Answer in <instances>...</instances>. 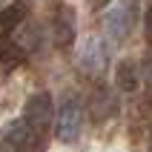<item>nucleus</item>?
Wrapping results in <instances>:
<instances>
[{
	"label": "nucleus",
	"instance_id": "10",
	"mask_svg": "<svg viewBox=\"0 0 152 152\" xmlns=\"http://www.w3.org/2000/svg\"><path fill=\"white\" fill-rule=\"evenodd\" d=\"M20 60H23V52H20L17 43L0 40V69H15Z\"/></svg>",
	"mask_w": 152,
	"mask_h": 152
},
{
	"label": "nucleus",
	"instance_id": "9",
	"mask_svg": "<svg viewBox=\"0 0 152 152\" xmlns=\"http://www.w3.org/2000/svg\"><path fill=\"white\" fill-rule=\"evenodd\" d=\"M138 83H141V72H138L135 60H121L118 66H115V86H118L121 92H138Z\"/></svg>",
	"mask_w": 152,
	"mask_h": 152
},
{
	"label": "nucleus",
	"instance_id": "5",
	"mask_svg": "<svg viewBox=\"0 0 152 152\" xmlns=\"http://www.w3.org/2000/svg\"><path fill=\"white\" fill-rule=\"evenodd\" d=\"M77 66L83 69V75L89 77H101L106 69H109V49L101 37H89L83 43V49L77 55Z\"/></svg>",
	"mask_w": 152,
	"mask_h": 152
},
{
	"label": "nucleus",
	"instance_id": "13",
	"mask_svg": "<svg viewBox=\"0 0 152 152\" xmlns=\"http://www.w3.org/2000/svg\"><path fill=\"white\" fill-rule=\"evenodd\" d=\"M109 0H89V9H103Z\"/></svg>",
	"mask_w": 152,
	"mask_h": 152
},
{
	"label": "nucleus",
	"instance_id": "3",
	"mask_svg": "<svg viewBox=\"0 0 152 152\" xmlns=\"http://www.w3.org/2000/svg\"><path fill=\"white\" fill-rule=\"evenodd\" d=\"M75 23L77 15L69 3H58L52 9V43L58 49H69L75 43Z\"/></svg>",
	"mask_w": 152,
	"mask_h": 152
},
{
	"label": "nucleus",
	"instance_id": "6",
	"mask_svg": "<svg viewBox=\"0 0 152 152\" xmlns=\"http://www.w3.org/2000/svg\"><path fill=\"white\" fill-rule=\"evenodd\" d=\"M3 138H6V144L15 146L17 152H37L40 149V141H43V135L37 129H32L23 118L12 121L6 126V132H3Z\"/></svg>",
	"mask_w": 152,
	"mask_h": 152
},
{
	"label": "nucleus",
	"instance_id": "2",
	"mask_svg": "<svg viewBox=\"0 0 152 152\" xmlns=\"http://www.w3.org/2000/svg\"><path fill=\"white\" fill-rule=\"evenodd\" d=\"M52 118H55V101H52V95L49 92L29 95V101H26V106H23V121L26 124L43 135L46 126L52 124Z\"/></svg>",
	"mask_w": 152,
	"mask_h": 152
},
{
	"label": "nucleus",
	"instance_id": "7",
	"mask_svg": "<svg viewBox=\"0 0 152 152\" xmlns=\"http://www.w3.org/2000/svg\"><path fill=\"white\" fill-rule=\"evenodd\" d=\"M26 15H29V9L23 3H12V6L0 9V40H6L9 34H15L17 26L26 20Z\"/></svg>",
	"mask_w": 152,
	"mask_h": 152
},
{
	"label": "nucleus",
	"instance_id": "4",
	"mask_svg": "<svg viewBox=\"0 0 152 152\" xmlns=\"http://www.w3.org/2000/svg\"><path fill=\"white\" fill-rule=\"evenodd\" d=\"M135 23H138V3L135 0H121L106 15V32L115 40H126L132 34V29H135Z\"/></svg>",
	"mask_w": 152,
	"mask_h": 152
},
{
	"label": "nucleus",
	"instance_id": "11",
	"mask_svg": "<svg viewBox=\"0 0 152 152\" xmlns=\"http://www.w3.org/2000/svg\"><path fill=\"white\" fill-rule=\"evenodd\" d=\"M141 75H144V80H146V86L152 89V52L144 58V63H141Z\"/></svg>",
	"mask_w": 152,
	"mask_h": 152
},
{
	"label": "nucleus",
	"instance_id": "12",
	"mask_svg": "<svg viewBox=\"0 0 152 152\" xmlns=\"http://www.w3.org/2000/svg\"><path fill=\"white\" fill-rule=\"evenodd\" d=\"M144 29H146V37H149V43H152V6L146 9V17H144Z\"/></svg>",
	"mask_w": 152,
	"mask_h": 152
},
{
	"label": "nucleus",
	"instance_id": "1",
	"mask_svg": "<svg viewBox=\"0 0 152 152\" xmlns=\"http://www.w3.org/2000/svg\"><path fill=\"white\" fill-rule=\"evenodd\" d=\"M83 132V106L77 98H66L55 112V135L60 144H75Z\"/></svg>",
	"mask_w": 152,
	"mask_h": 152
},
{
	"label": "nucleus",
	"instance_id": "15",
	"mask_svg": "<svg viewBox=\"0 0 152 152\" xmlns=\"http://www.w3.org/2000/svg\"><path fill=\"white\" fill-rule=\"evenodd\" d=\"M0 152H6V149H0Z\"/></svg>",
	"mask_w": 152,
	"mask_h": 152
},
{
	"label": "nucleus",
	"instance_id": "8",
	"mask_svg": "<svg viewBox=\"0 0 152 152\" xmlns=\"http://www.w3.org/2000/svg\"><path fill=\"white\" fill-rule=\"evenodd\" d=\"M89 112H92L95 121H106L118 112V98L109 92V89H98L92 92V101H89Z\"/></svg>",
	"mask_w": 152,
	"mask_h": 152
},
{
	"label": "nucleus",
	"instance_id": "14",
	"mask_svg": "<svg viewBox=\"0 0 152 152\" xmlns=\"http://www.w3.org/2000/svg\"><path fill=\"white\" fill-rule=\"evenodd\" d=\"M146 152H152V138H149V149H146Z\"/></svg>",
	"mask_w": 152,
	"mask_h": 152
}]
</instances>
